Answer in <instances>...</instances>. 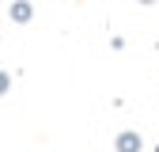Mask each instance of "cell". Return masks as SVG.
Segmentation results:
<instances>
[{
  "instance_id": "3",
  "label": "cell",
  "mask_w": 159,
  "mask_h": 152,
  "mask_svg": "<svg viewBox=\"0 0 159 152\" xmlns=\"http://www.w3.org/2000/svg\"><path fill=\"white\" fill-rule=\"evenodd\" d=\"M144 4H152V0H144Z\"/></svg>"
},
{
  "instance_id": "1",
  "label": "cell",
  "mask_w": 159,
  "mask_h": 152,
  "mask_svg": "<svg viewBox=\"0 0 159 152\" xmlns=\"http://www.w3.org/2000/svg\"><path fill=\"white\" fill-rule=\"evenodd\" d=\"M117 148H125V152H136V137H133V133H125V137H117Z\"/></svg>"
},
{
  "instance_id": "2",
  "label": "cell",
  "mask_w": 159,
  "mask_h": 152,
  "mask_svg": "<svg viewBox=\"0 0 159 152\" xmlns=\"http://www.w3.org/2000/svg\"><path fill=\"white\" fill-rule=\"evenodd\" d=\"M4 91H8V76L0 72V95H4Z\"/></svg>"
}]
</instances>
